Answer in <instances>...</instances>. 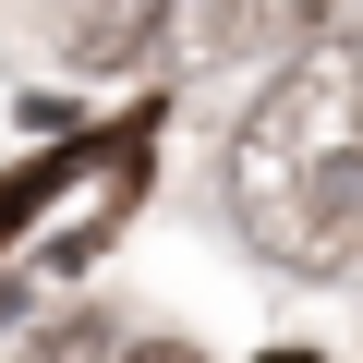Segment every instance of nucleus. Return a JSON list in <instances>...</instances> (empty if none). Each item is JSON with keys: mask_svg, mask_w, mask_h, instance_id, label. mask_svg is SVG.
<instances>
[{"mask_svg": "<svg viewBox=\"0 0 363 363\" xmlns=\"http://www.w3.org/2000/svg\"><path fill=\"white\" fill-rule=\"evenodd\" d=\"M230 218L267 267H363V37H315L230 133Z\"/></svg>", "mask_w": 363, "mask_h": 363, "instance_id": "obj_1", "label": "nucleus"}, {"mask_svg": "<svg viewBox=\"0 0 363 363\" xmlns=\"http://www.w3.org/2000/svg\"><path fill=\"white\" fill-rule=\"evenodd\" d=\"M145 37H157V13H85V25H73V61H97V73H109V61H133Z\"/></svg>", "mask_w": 363, "mask_h": 363, "instance_id": "obj_2", "label": "nucleus"}, {"mask_svg": "<svg viewBox=\"0 0 363 363\" xmlns=\"http://www.w3.org/2000/svg\"><path fill=\"white\" fill-rule=\"evenodd\" d=\"M25 363H121V327H97V315H61L49 339H25Z\"/></svg>", "mask_w": 363, "mask_h": 363, "instance_id": "obj_3", "label": "nucleus"}, {"mask_svg": "<svg viewBox=\"0 0 363 363\" xmlns=\"http://www.w3.org/2000/svg\"><path fill=\"white\" fill-rule=\"evenodd\" d=\"M121 363H194V351H182V339H145V351H121Z\"/></svg>", "mask_w": 363, "mask_h": 363, "instance_id": "obj_4", "label": "nucleus"}, {"mask_svg": "<svg viewBox=\"0 0 363 363\" xmlns=\"http://www.w3.org/2000/svg\"><path fill=\"white\" fill-rule=\"evenodd\" d=\"M267 363H315V351H267Z\"/></svg>", "mask_w": 363, "mask_h": 363, "instance_id": "obj_5", "label": "nucleus"}]
</instances>
